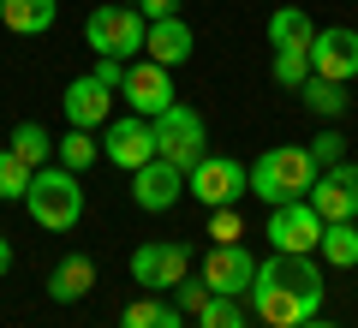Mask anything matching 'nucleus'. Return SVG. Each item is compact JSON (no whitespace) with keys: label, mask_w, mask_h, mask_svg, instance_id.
<instances>
[{"label":"nucleus","mask_w":358,"mask_h":328,"mask_svg":"<svg viewBox=\"0 0 358 328\" xmlns=\"http://www.w3.org/2000/svg\"><path fill=\"white\" fill-rule=\"evenodd\" d=\"M310 185H317V162H310V150H299V143H275V150H263L251 162V191L268 209L310 197Z\"/></svg>","instance_id":"f257e3e1"},{"label":"nucleus","mask_w":358,"mask_h":328,"mask_svg":"<svg viewBox=\"0 0 358 328\" xmlns=\"http://www.w3.org/2000/svg\"><path fill=\"white\" fill-rule=\"evenodd\" d=\"M24 209H30V221L42 233H72L84 221V185L66 167H36V179L24 191Z\"/></svg>","instance_id":"f03ea898"},{"label":"nucleus","mask_w":358,"mask_h":328,"mask_svg":"<svg viewBox=\"0 0 358 328\" xmlns=\"http://www.w3.org/2000/svg\"><path fill=\"white\" fill-rule=\"evenodd\" d=\"M155 126V155H162V162H173L179 173H192L197 162H203V114H197V108H185V101H173V108H167V114H155L150 120Z\"/></svg>","instance_id":"7ed1b4c3"},{"label":"nucleus","mask_w":358,"mask_h":328,"mask_svg":"<svg viewBox=\"0 0 358 328\" xmlns=\"http://www.w3.org/2000/svg\"><path fill=\"white\" fill-rule=\"evenodd\" d=\"M84 36L96 54H108V60H131V54L143 48V36H150V18L138 13V6H96V13L84 18Z\"/></svg>","instance_id":"20e7f679"},{"label":"nucleus","mask_w":358,"mask_h":328,"mask_svg":"<svg viewBox=\"0 0 358 328\" xmlns=\"http://www.w3.org/2000/svg\"><path fill=\"white\" fill-rule=\"evenodd\" d=\"M185 191H192L197 203H209V209L239 203L245 191H251V167H239L233 155H203V162L185 173Z\"/></svg>","instance_id":"39448f33"},{"label":"nucleus","mask_w":358,"mask_h":328,"mask_svg":"<svg viewBox=\"0 0 358 328\" xmlns=\"http://www.w3.org/2000/svg\"><path fill=\"white\" fill-rule=\"evenodd\" d=\"M120 96L131 101V114H143V120H155V114H167L173 108V72L167 66H155V60H126V78H120Z\"/></svg>","instance_id":"423d86ee"},{"label":"nucleus","mask_w":358,"mask_h":328,"mask_svg":"<svg viewBox=\"0 0 358 328\" xmlns=\"http://www.w3.org/2000/svg\"><path fill=\"white\" fill-rule=\"evenodd\" d=\"M268 239H275V251L310 257L322 245V215L310 209L305 197H299V203H275V209H268Z\"/></svg>","instance_id":"0eeeda50"},{"label":"nucleus","mask_w":358,"mask_h":328,"mask_svg":"<svg viewBox=\"0 0 358 328\" xmlns=\"http://www.w3.org/2000/svg\"><path fill=\"white\" fill-rule=\"evenodd\" d=\"M305 54H310V72L329 78V84H352L358 78V30H346V24L317 30Z\"/></svg>","instance_id":"6e6552de"},{"label":"nucleus","mask_w":358,"mask_h":328,"mask_svg":"<svg viewBox=\"0 0 358 328\" xmlns=\"http://www.w3.org/2000/svg\"><path fill=\"white\" fill-rule=\"evenodd\" d=\"M185 269H192V251H185L179 239H150V245L131 251V275H138V287L167 292V287L185 280Z\"/></svg>","instance_id":"1a4fd4ad"},{"label":"nucleus","mask_w":358,"mask_h":328,"mask_svg":"<svg viewBox=\"0 0 358 328\" xmlns=\"http://www.w3.org/2000/svg\"><path fill=\"white\" fill-rule=\"evenodd\" d=\"M305 203L322 215V221H352V215H358V162H334V167H322Z\"/></svg>","instance_id":"9d476101"},{"label":"nucleus","mask_w":358,"mask_h":328,"mask_svg":"<svg viewBox=\"0 0 358 328\" xmlns=\"http://www.w3.org/2000/svg\"><path fill=\"white\" fill-rule=\"evenodd\" d=\"M245 299H251V311L263 316L268 328H299L305 316L322 311L317 292H287V287H268V280H251V287H245Z\"/></svg>","instance_id":"9b49d317"},{"label":"nucleus","mask_w":358,"mask_h":328,"mask_svg":"<svg viewBox=\"0 0 358 328\" xmlns=\"http://www.w3.org/2000/svg\"><path fill=\"white\" fill-rule=\"evenodd\" d=\"M102 155L114 167H126V173H138L143 162H155V126L143 114H126V120H114L108 126V138H102Z\"/></svg>","instance_id":"f8f14e48"},{"label":"nucleus","mask_w":358,"mask_h":328,"mask_svg":"<svg viewBox=\"0 0 358 328\" xmlns=\"http://www.w3.org/2000/svg\"><path fill=\"white\" fill-rule=\"evenodd\" d=\"M179 191H185V173H179L173 162H143L138 173H131V197H138V209L143 215H162V209H173L179 203Z\"/></svg>","instance_id":"ddd939ff"},{"label":"nucleus","mask_w":358,"mask_h":328,"mask_svg":"<svg viewBox=\"0 0 358 328\" xmlns=\"http://www.w3.org/2000/svg\"><path fill=\"white\" fill-rule=\"evenodd\" d=\"M251 280H257V257L245 251V245H215V251H209V263H203V287L209 292L239 299Z\"/></svg>","instance_id":"4468645a"},{"label":"nucleus","mask_w":358,"mask_h":328,"mask_svg":"<svg viewBox=\"0 0 358 328\" xmlns=\"http://www.w3.org/2000/svg\"><path fill=\"white\" fill-rule=\"evenodd\" d=\"M60 101H66V120H72L78 131H96L108 114H114V90H108L96 72H90V78H72Z\"/></svg>","instance_id":"2eb2a0df"},{"label":"nucleus","mask_w":358,"mask_h":328,"mask_svg":"<svg viewBox=\"0 0 358 328\" xmlns=\"http://www.w3.org/2000/svg\"><path fill=\"white\" fill-rule=\"evenodd\" d=\"M143 48H150L155 66H167V72H173V66L192 60V24H185V18H155L150 36H143Z\"/></svg>","instance_id":"dca6fc26"},{"label":"nucleus","mask_w":358,"mask_h":328,"mask_svg":"<svg viewBox=\"0 0 358 328\" xmlns=\"http://www.w3.org/2000/svg\"><path fill=\"white\" fill-rule=\"evenodd\" d=\"M90 287H96V263H90L84 251L60 257V263H54V275H48V299H54V304H78V299H90Z\"/></svg>","instance_id":"f3484780"},{"label":"nucleus","mask_w":358,"mask_h":328,"mask_svg":"<svg viewBox=\"0 0 358 328\" xmlns=\"http://www.w3.org/2000/svg\"><path fill=\"white\" fill-rule=\"evenodd\" d=\"M54 13H60V0H0V24L13 30V36H42V30H54Z\"/></svg>","instance_id":"a211bd4d"},{"label":"nucleus","mask_w":358,"mask_h":328,"mask_svg":"<svg viewBox=\"0 0 358 328\" xmlns=\"http://www.w3.org/2000/svg\"><path fill=\"white\" fill-rule=\"evenodd\" d=\"M310 36H317V24H310L305 6H281V13L268 18V48H275V54H287V48L305 54V48H310Z\"/></svg>","instance_id":"6ab92c4d"},{"label":"nucleus","mask_w":358,"mask_h":328,"mask_svg":"<svg viewBox=\"0 0 358 328\" xmlns=\"http://www.w3.org/2000/svg\"><path fill=\"white\" fill-rule=\"evenodd\" d=\"M299 96H305V108H310L317 120H341L346 108H352V96H346V84H329V78H317V72L305 78V90H299Z\"/></svg>","instance_id":"aec40b11"},{"label":"nucleus","mask_w":358,"mask_h":328,"mask_svg":"<svg viewBox=\"0 0 358 328\" xmlns=\"http://www.w3.org/2000/svg\"><path fill=\"white\" fill-rule=\"evenodd\" d=\"M322 263H334V269H358V227L352 221H322Z\"/></svg>","instance_id":"412c9836"},{"label":"nucleus","mask_w":358,"mask_h":328,"mask_svg":"<svg viewBox=\"0 0 358 328\" xmlns=\"http://www.w3.org/2000/svg\"><path fill=\"white\" fill-rule=\"evenodd\" d=\"M120 328H179V304H167V299H131L126 316H120Z\"/></svg>","instance_id":"4be33fe9"},{"label":"nucleus","mask_w":358,"mask_h":328,"mask_svg":"<svg viewBox=\"0 0 358 328\" xmlns=\"http://www.w3.org/2000/svg\"><path fill=\"white\" fill-rule=\"evenodd\" d=\"M54 150H60V167H66V173H84V167L96 162V155H102V143L90 138V131H78V126H72L60 143H54Z\"/></svg>","instance_id":"5701e85b"},{"label":"nucleus","mask_w":358,"mask_h":328,"mask_svg":"<svg viewBox=\"0 0 358 328\" xmlns=\"http://www.w3.org/2000/svg\"><path fill=\"white\" fill-rule=\"evenodd\" d=\"M6 150H13L18 162H30V167H42V155L54 150V138H48V131H42V126H36V120H24V126L13 131V143H6Z\"/></svg>","instance_id":"b1692460"},{"label":"nucleus","mask_w":358,"mask_h":328,"mask_svg":"<svg viewBox=\"0 0 358 328\" xmlns=\"http://www.w3.org/2000/svg\"><path fill=\"white\" fill-rule=\"evenodd\" d=\"M30 179H36V167H30V162H18L13 150H0V197H18V203H24Z\"/></svg>","instance_id":"393cba45"},{"label":"nucleus","mask_w":358,"mask_h":328,"mask_svg":"<svg viewBox=\"0 0 358 328\" xmlns=\"http://www.w3.org/2000/svg\"><path fill=\"white\" fill-rule=\"evenodd\" d=\"M197 328H245V311H239V299H209L203 311H197Z\"/></svg>","instance_id":"a878e982"},{"label":"nucleus","mask_w":358,"mask_h":328,"mask_svg":"<svg viewBox=\"0 0 358 328\" xmlns=\"http://www.w3.org/2000/svg\"><path fill=\"white\" fill-rule=\"evenodd\" d=\"M305 78H310V54H299V48L275 54V84L281 90H305Z\"/></svg>","instance_id":"bb28decb"},{"label":"nucleus","mask_w":358,"mask_h":328,"mask_svg":"<svg viewBox=\"0 0 358 328\" xmlns=\"http://www.w3.org/2000/svg\"><path fill=\"white\" fill-rule=\"evenodd\" d=\"M305 150H310V162H317V173H322V167H334V162H346V138H341L334 126H322Z\"/></svg>","instance_id":"cd10ccee"},{"label":"nucleus","mask_w":358,"mask_h":328,"mask_svg":"<svg viewBox=\"0 0 358 328\" xmlns=\"http://www.w3.org/2000/svg\"><path fill=\"white\" fill-rule=\"evenodd\" d=\"M239 233H245L239 209H233V203H221V209L209 215V239H221V245H239Z\"/></svg>","instance_id":"c85d7f7f"},{"label":"nucleus","mask_w":358,"mask_h":328,"mask_svg":"<svg viewBox=\"0 0 358 328\" xmlns=\"http://www.w3.org/2000/svg\"><path fill=\"white\" fill-rule=\"evenodd\" d=\"M173 292H179V311H203V304H209V299H215V292H209V287H203V280H179V287H173Z\"/></svg>","instance_id":"c756f323"},{"label":"nucleus","mask_w":358,"mask_h":328,"mask_svg":"<svg viewBox=\"0 0 358 328\" xmlns=\"http://www.w3.org/2000/svg\"><path fill=\"white\" fill-rule=\"evenodd\" d=\"M96 78H102V84L120 96V78H126V60H108V54H96Z\"/></svg>","instance_id":"7c9ffc66"},{"label":"nucleus","mask_w":358,"mask_h":328,"mask_svg":"<svg viewBox=\"0 0 358 328\" xmlns=\"http://www.w3.org/2000/svg\"><path fill=\"white\" fill-rule=\"evenodd\" d=\"M131 6H138L150 24H155V18H179V0H131Z\"/></svg>","instance_id":"2f4dec72"},{"label":"nucleus","mask_w":358,"mask_h":328,"mask_svg":"<svg viewBox=\"0 0 358 328\" xmlns=\"http://www.w3.org/2000/svg\"><path fill=\"white\" fill-rule=\"evenodd\" d=\"M6 269H13V239L0 233V275H6Z\"/></svg>","instance_id":"473e14b6"},{"label":"nucleus","mask_w":358,"mask_h":328,"mask_svg":"<svg viewBox=\"0 0 358 328\" xmlns=\"http://www.w3.org/2000/svg\"><path fill=\"white\" fill-rule=\"evenodd\" d=\"M299 328H334V322H322V316H305V322H299Z\"/></svg>","instance_id":"72a5a7b5"}]
</instances>
